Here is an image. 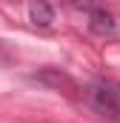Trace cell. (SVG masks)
<instances>
[{"label": "cell", "instance_id": "3957f363", "mask_svg": "<svg viewBox=\"0 0 120 123\" xmlns=\"http://www.w3.org/2000/svg\"><path fill=\"white\" fill-rule=\"evenodd\" d=\"M29 14H31V20H34V26H40V29L52 26V20H54V9L49 3H31Z\"/></svg>", "mask_w": 120, "mask_h": 123}, {"label": "cell", "instance_id": "7a4b0ae2", "mask_svg": "<svg viewBox=\"0 0 120 123\" xmlns=\"http://www.w3.org/2000/svg\"><path fill=\"white\" fill-rule=\"evenodd\" d=\"M89 29L94 34H100V37H109V34H114V14L112 12H106V9H91L89 14Z\"/></svg>", "mask_w": 120, "mask_h": 123}, {"label": "cell", "instance_id": "6da1fadb", "mask_svg": "<svg viewBox=\"0 0 120 123\" xmlns=\"http://www.w3.org/2000/svg\"><path fill=\"white\" fill-rule=\"evenodd\" d=\"M89 103L100 112V115L114 117L120 112V92L114 86H109V83H97V86L89 89Z\"/></svg>", "mask_w": 120, "mask_h": 123}]
</instances>
